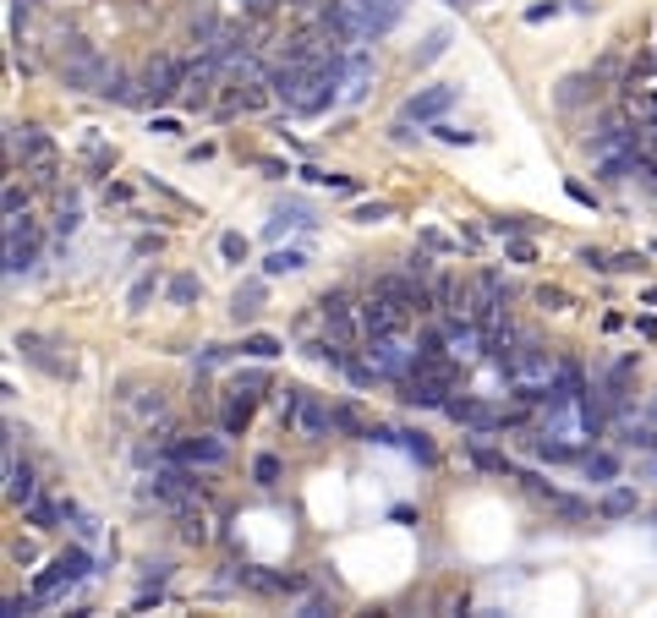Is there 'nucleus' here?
Returning <instances> with one entry per match:
<instances>
[{
	"label": "nucleus",
	"mask_w": 657,
	"mask_h": 618,
	"mask_svg": "<svg viewBox=\"0 0 657 618\" xmlns=\"http://www.w3.org/2000/svg\"><path fill=\"white\" fill-rule=\"evenodd\" d=\"M60 77H66L71 93H104L115 82V66L82 33H71V38H60Z\"/></svg>",
	"instance_id": "f257e3e1"
},
{
	"label": "nucleus",
	"mask_w": 657,
	"mask_h": 618,
	"mask_svg": "<svg viewBox=\"0 0 657 618\" xmlns=\"http://www.w3.org/2000/svg\"><path fill=\"white\" fill-rule=\"evenodd\" d=\"M5 153H22V170L33 175V186H55L60 181V148L38 131V126H5Z\"/></svg>",
	"instance_id": "f03ea898"
},
{
	"label": "nucleus",
	"mask_w": 657,
	"mask_h": 618,
	"mask_svg": "<svg viewBox=\"0 0 657 618\" xmlns=\"http://www.w3.org/2000/svg\"><path fill=\"white\" fill-rule=\"evenodd\" d=\"M362 356L373 361L378 378H395V383H406V378L417 372V351H411L400 334H367V340H362Z\"/></svg>",
	"instance_id": "7ed1b4c3"
},
{
	"label": "nucleus",
	"mask_w": 657,
	"mask_h": 618,
	"mask_svg": "<svg viewBox=\"0 0 657 618\" xmlns=\"http://www.w3.org/2000/svg\"><path fill=\"white\" fill-rule=\"evenodd\" d=\"M88 570H93V559H88L82 548H66V553H55V559H49V570L33 581L38 602H55V597H66V586H77Z\"/></svg>",
	"instance_id": "20e7f679"
},
{
	"label": "nucleus",
	"mask_w": 657,
	"mask_h": 618,
	"mask_svg": "<svg viewBox=\"0 0 657 618\" xmlns=\"http://www.w3.org/2000/svg\"><path fill=\"white\" fill-rule=\"evenodd\" d=\"M356 318H362V340H367V334H406L411 307H400V301L384 296V290H367V296L356 301Z\"/></svg>",
	"instance_id": "39448f33"
},
{
	"label": "nucleus",
	"mask_w": 657,
	"mask_h": 618,
	"mask_svg": "<svg viewBox=\"0 0 657 618\" xmlns=\"http://www.w3.org/2000/svg\"><path fill=\"white\" fill-rule=\"evenodd\" d=\"M455 99H461V88H455V82H433V88H417V93L406 99V110H400V115H406V120H417V126H422V120H444V115L455 110Z\"/></svg>",
	"instance_id": "423d86ee"
},
{
	"label": "nucleus",
	"mask_w": 657,
	"mask_h": 618,
	"mask_svg": "<svg viewBox=\"0 0 657 618\" xmlns=\"http://www.w3.org/2000/svg\"><path fill=\"white\" fill-rule=\"evenodd\" d=\"M318 323H323V329H329V334H334L340 345H345L351 334H362V318H356V301H351L345 290H323V296H318Z\"/></svg>",
	"instance_id": "0eeeda50"
},
{
	"label": "nucleus",
	"mask_w": 657,
	"mask_h": 618,
	"mask_svg": "<svg viewBox=\"0 0 657 618\" xmlns=\"http://www.w3.org/2000/svg\"><path fill=\"white\" fill-rule=\"evenodd\" d=\"M285 427H291L296 438H307V444H318V438H329V433H334V405H323L318 394H302Z\"/></svg>",
	"instance_id": "6e6552de"
},
{
	"label": "nucleus",
	"mask_w": 657,
	"mask_h": 618,
	"mask_svg": "<svg viewBox=\"0 0 657 618\" xmlns=\"http://www.w3.org/2000/svg\"><path fill=\"white\" fill-rule=\"evenodd\" d=\"M186 82V66H175L170 55H154L148 66H143V88H148V104H164V99H175V88Z\"/></svg>",
	"instance_id": "1a4fd4ad"
},
{
	"label": "nucleus",
	"mask_w": 657,
	"mask_h": 618,
	"mask_svg": "<svg viewBox=\"0 0 657 618\" xmlns=\"http://www.w3.org/2000/svg\"><path fill=\"white\" fill-rule=\"evenodd\" d=\"M170 460H186V466H225L230 460V444L225 438H181L175 449H170Z\"/></svg>",
	"instance_id": "9d476101"
},
{
	"label": "nucleus",
	"mask_w": 657,
	"mask_h": 618,
	"mask_svg": "<svg viewBox=\"0 0 657 618\" xmlns=\"http://www.w3.org/2000/svg\"><path fill=\"white\" fill-rule=\"evenodd\" d=\"M356 11H362L367 33H373V38H384V33L406 16V0H356Z\"/></svg>",
	"instance_id": "9b49d317"
},
{
	"label": "nucleus",
	"mask_w": 657,
	"mask_h": 618,
	"mask_svg": "<svg viewBox=\"0 0 657 618\" xmlns=\"http://www.w3.org/2000/svg\"><path fill=\"white\" fill-rule=\"evenodd\" d=\"M5 498H11L16 509H27V504L38 498V482H33L27 466H16V455H5Z\"/></svg>",
	"instance_id": "f8f14e48"
},
{
	"label": "nucleus",
	"mask_w": 657,
	"mask_h": 618,
	"mask_svg": "<svg viewBox=\"0 0 657 618\" xmlns=\"http://www.w3.org/2000/svg\"><path fill=\"white\" fill-rule=\"evenodd\" d=\"M598 82H603L598 71H576V77H565V82H559V93H554V99H559V110H576V104H587V99L598 93Z\"/></svg>",
	"instance_id": "ddd939ff"
},
{
	"label": "nucleus",
	"mask_w": 657,
	"mask_h": 618,
	"mask_svg": "<svg viewBox=\"0 0 657 618\" xmlns=\"http://www.w3.org/2000/svg\"><path fill=\"white\" fill-rule=\"evenodd\" d=\"M175 537H181L186 548H203V542H208V520H203L197 504H181V509H175Z\"/></svg>",
	"instance_id": "4468645a"
},
{
	"label": "nucleus",
	"mask_w": 657,
	"mask_h": 618,
	"mask_svg": "<svg viewBox=\"0 0 657 618\" xmlns=\"http://www.w3.org/2000/svg\"><path fill=\"white\" fill-rule=\"evenodd\" d=\"M307 268V252L302 246H274L263 257V279H280V274H302Z\"/></svg>",
	"instance_id": "2eb2a0df"
},
{
	"label": "nucleus",
	"mask_w": 657,
	"mask_h": 618,
	"mask_svg": "<svg viewBox=\"0 0 657 618\" xmlns=\"http://www.w3.org/2000/svg\"><path fill=\"white\" fill-rule=\"evenodd\" d=\"M554 394H559V400H581V394H587V378H581L576 361H559V367H554Z\"/></svg>",
	"instance_id": "dca6fc26"
},
{
	"label": "nucleus",
	"mask_w": 657,
	"mask_h": 618,
	"mask_svg": "<svg viewBox=\"0 0 657 618\" xmlns=\"http://www.w3.org/2000/svg\"><path fill=\"white\" fill-rule=\"evenodd\" d=\"M581 471H587L592 482H603V487H609V482H620V460H614L609 449H592V455H581Z\"/></svg>",
	"instance_id": "f3484780"
},
{
	"label": "nucleus",
	"mask_w": 657,
	"mask_h": 618,
	"mask_svg": "<svg viewBox=\"0 0 657 618\" xmlns=\"http://www.w3.org/2000/svg\"><path fill=\"white\" fill-rule=\"evenodd\" d=\"M598 515H603V520H631V515H636V493H631V487H609L603 504H598Z\"/></svg>",
	"instance_id": "a211bd4d"
},
{
	"label": "nucleus",
	"mask_w": 657,
	"mask_h": 618,
	"mask_svg": "<svg viewBox=\"0 0 657 618\" xmlns=\"http://www.w3.org/2000/svg\"><path fill=\"white\" fill-rule=\"evenodd\" d=\"M241 356H252V361H274V356H285V345H280L274 334H247V340H241Z\"/></svg>",
	"instance_id": "6ab92c4d"
},
{
	"label": "nucleus",
	"mask_w": 657,
	"mask_h": 618,
	"mask_svg": "<svg viewBox=\"0 0 657 618\" xmlns=\"http://www.w3.org/2000/svg\"><path fill=\"white\" fill-rule=\"evenodd\" d=\"M16 351H27V356H33V361H38L44 372H55V378L66 372V361H55V356L44 351V340H38V334H16Z\"/></svg>",
	"instance_id": "aec40b11"
},
{
	"label": "nucleus",
	"mask_w": 657,
	"mask_h": 618,
	"mask_svg": "<svg viewBox=\"0 0 657 618\" xmlns=\"http://www.w3.org/2000/svg\"><path fill=\"white\" fill-rule=\"evenodd\" d=\"M334 433H345V438H367L373 427H367V416H362L356 405H334Z\"/></svg>",
	"instance_id": "412c9836"
},
{
	"label": "nucleus",
	"mask_w": 657,
	"mask_h": 618,
	"mask_svg": "<svg viewBox=\"0 0 657 618\" xmlns=\"http://www.w3.org/2000/svg\"><path fill=\"white\" fill-rule=\"evenodd\" d=\"M466 455H472V466H477V471H488V477H499V471H510V460H504V455H493V449L482 444V433L472 438V449H466Z\"/></svg>",
	"instance_id": "4be33fe9"
},
{
	"label": "nucleus",
	"mask_w": 657,
	"mask_h": 618,
	"mask_svg": "<svg viewBox=\"0 0 657 618\" xmlns=\"http://www.w3.org/2000/svg\"><path fill=\"white\" fill-rule=\"evenodd\" d=\"M395 444H400V449H406L411 460H422V466H439V449L428 444V433H400Z\"/></svg>",
	"instance_id": "5701e85b"
},
{
	"label": "nucleus",
	"mask_w": 657,
	"mask_h": 618,
	"mask_svg": "<svg viewBox=\"0 0 657 618\" xmlns=\"http://www.w3.org/2000/svg\"><path fill=\"white\" fill-rule=\"evenodd\" d=\"M164 296H170V301H175V307H192V301H197V296H203V285H197V279H192V274H175V279H170V285H164Z\"/></svg>",
	"instance_id": "b1692460"
},
{
	"label": "nucleus",
	"mask_w": 657,
	"mask_h": 618,
	"mask_svg": "<svg viewBox=\"0 0 657 618\" xmlns=\"http://www.w3.org/2000/svg\"><path fill=\"white\" fill-rule=\"evenodd\" d=\"M247 422H252V394H236L225 411V433H247Z\"/></svg>",
	"instance_id": "393cba45"
},
{
	"label": "nucleus",
	"mask_w": 657,
	"mask_h": 618,
	"mask_svg": "<svg viewBox=\"0 0 657 618\" xmlns=\"http://www.w3.org/2000/svg\"><path fill=\"white\" fill-rule=\"evenodd\" d=\"M258 301H263V285H241V290H236V301H230L236 323H241V318H252V312H258Z\"/></svg>",
	"instance_id": "a878e982"
},
{
	"label": "nucleus",
	"mask_w": 657,
	"mask_h": 618,
	"mask_svg": "<svg viewBox=\"0 0 657 618\" xmlns=\"http://www.w3.org/2000/svg\"><path fill=\"white\" fill-rule=\"evenodd\" d=\"M252 482H258V487H274V482H280V455H252Z\"/></svg>",
	"instance_id": "bb28decb"
},
{
	"label": "nucleus",
	"mask_w": 657,
	"mask_h": 618,
	"mask_svg": "<svg viewBox=\"0 0 657 618\" xmlns=\"http://www.w3.org/2000/svg\"><path fill=\"white\" fill-rule=\"evenodd\" d=\"M433 137L450 142V148H472V142H477V131H461V126H450V120H433Z\"/></svg>",
	"instance_id": "cd10ccee"
},
{
	"label": "nucleus",
	"mask_w": 657,
	"mask_h": 618,
	"mask_svg": "<svg viewBox=\"0 0 657 618\" xmlns=\"http://www.w3.org/2000/svg\"><path fill=\"white\" fill-rule=\"evenodd\" d=\"M504 257H510V263H537V241H532V236H510V241H504Z\"/></svg>",
	"instance_id": "c85d7f7f"
},
{
	"label": "nucleus",
	"mask_w": 657,
	"mask_h": 618,
	"mask_svg": "<svg viewBox=\"0 0 657 618\" xmlns=\"http://www.w3.org/2000/svg\"><path fill=\"white\" fill-rule=\"evenodd\" d=\"M154 296H159V279H154V274H143V279L132 285V296H126V307H132V312H143V307H148Z\"/></svg>",
	"instance_id": "c756f323"
},
{
	"label": "nucleus",
	"mask_w": 657,
	"mask_h": 618,
	"mask_svg": "<svg viewBox=\"0 0 657 618\" xmlns=\"http://www.w3.org/2000/svg\"><path fill=\"white\" fill-rule=\"evenodd\" d=\"M488 230H493L499 241H510V236H526V230H532V219H521V214H504V219H493Z\"/></svg>",
	"instance_id": "7c9ffc66"
},
{
	"label": "nucleus",
	"mask_w": 657,
	"mask_h": 618,
	"mask_svg": "<svg viewBox=\"0 0 657 618\" xmlns=\"http://www.w3.org/2000/svg\"><path fill=\"white\" fill-rule=\"evenodd\" d=\"M263 389H269V372H258V367L236 372V394H263Z\"/></svg>",
	"instance_id": "2f4dec72"
},
{
	"label": "nucleus",
	"mask_w": 657,
	"mask_h": 618,
	"mask_svg": "<svg viewBox=\"0 0 657 618\" xmlns=\"http://www.w3.org/2000/svg\"><path fill=\"white\" fill-rule=\"evenodd\" d=\"M0 203H5V219H16V214H27V192H22L16 181H5V197H0Z\"/></svg>",
	"instance_id": "473e14b6"
},
{
	"label": "nucleus",
	"mask_w": 657,
	"mask_h": 618,
	"mask_svg": "<svg viewBox=\"0 0 657 618\" xmlns=\"http://www.w3.org/2000/svg\"><path fill=\"white\" fill-rule=\"evenodd\" d=\"M219 252H225L230 263H247V236H236V230H230V236H219Z\"/></svg>",
	"instance_id": "72a5a7b5"
},
{
	"label": "nucleus",
	"mask_w": 657,
	"mask_h": 618,
	"mask_svg": "<svg viewBox=\"0 0 657 618\" xmlns=\"http://www.w3.org/2000/svg\"><path fill=\"white\" fill-rule=\"evenodd\" d=\"M565 301H570V296H565L559 285H537V307H548V312H559Z\"/></svg>",
	"instance_id": "f704fd0d"
},
{
	"label": "nucleus",
	"mask_w": 657,
	"mask_h": 618,
	"mask_svg": "<svg viewBox=\"0 0 657 618\" xmlns=\"http://www.w3.org/2000/svg\"><path fill=\"white\" fill-rule=\"evenodd\" d=\"M296 400H302V389H274V411H280V422H291Z\"/></svg>",
	"instance_id": "c9c22d12"
},
{
	"label": "nucleus",
	"mask_w": 657,
	"mask_h": 618,
	"mask_svg": "<svg viewBox=\"0 0 657 618\" xmlns=\"http://www.w3.org/2000/svg\"><path fill=\"white\" fill-rule=\"evenodd\" d=\"M565 197H570V203H581V208H598V192H592V186H581V181H570V186H565Z\"/></svg>",
	"instance_id": "e433bc0d"
},
{
	"label": "nucleus",
	"mask_w": 657,
	"mask_h": 618,
	"mask_svg": "<svg viewBox=\"0 0 657 618\" xmlns=\"http://www.w3.org/2000/svg\"><path fill=\"white\" fill-rule=\"evenodd\" d=\"M351 219H356V225H378V219H389V208H384V203H362Z\"/></svg>",
	"instance_id": "4c0bfd02"
},
{
	"label": "nucleus",
	"mask_w": 657,
	"mask_h": 618,
	"mask_svg": "<svg viewBox=\"0 0 657 618\" xmlns=\"http://www.w3.org/2000/svg\"><path fill=\"white\" fill-rule=\"evenodd\" d=\"M71 230H77V208L60 203V214H55V236H71Z\"/></svg>",
	"instance_id": "58836bf2"
},
{
	"label": "nucleus",
	"mask_w": 657,
	"mask_h": 618,
	"mask_svg": "<svg viewBox=\"0 0 657 618\" xmlns=\"http://www.w3.org/2000/svg\"><path fill=\"white\" fill-rule=\"evenodd\" d=\"M422 241H428L433 252H455V246H461V241H455V236H444V230H422Z\"/></svg>",
	"instance_id": "ea45409f"
},
{
	"label": "nucleus",
	"mask_w": 657,
	"mask_h": 618,
	"mask_svg": "<svg viewBox=\"0 0 657 618\" xmlns=\"http://www.w3.org/2000/svg\"><path fill=\"white\" fill-rule=\"evenodd\" d=\"M406 274L428 279V274H433V257H428V252H411V257H406Z\"/></svg>",
	"instance_id": "a19ab883"
},
{
	"label": "nucleus",
	"mask_w": 657,
	"mask_h": 618,
	"mask_svg": "<svg viewBox=\"0 0 657 618\" xmlns=\"http://www.w3.org/2000/svg\"><path fill=\"white\" fill-rule=\"evenodd\" d=\"M641 263H647V257H641V252H620V257H614V274H636V268H641Z\"/></svg>",
	"instance_id": "79ce46f5"
},
{
	"label": "nucleus",
	"mask_w": 657,
	"mask_h": 618,
	"mask_svg": "<svg viewBox=\"0 0 657 618\" xmlns=\"http://www.w3.org/2000/svg\"><path fill=\"white\" fill-rule=\"evenodd\" d=\"M581 263H587V268H598V274H603V268H614V257H603V252H592V246H581Z\"/></svg>",
	"instance_id": "37998d69"
},
{
	"label": "nucleus",
	"mask_w": 657,
	"mask_h": 618,
	"mask_svg": "<svg viewBox=\"0 0 657 618\" xmlns=\"http://www.w3.org/2000/svg\"><path fill=\"white\" fill-rule=\"evenodd\" d=\"M334 613V602H323V597H307V608H302V618H323Z\"/></svg>",
	"instance_id": "c03bdc74"
},
{
	"label": "nucleus",
	"mask_w": 657,
	"mask_h": 618,
	"mask_svg": "<svg viewBox=\"0 0 657 618\" xmlns=\"http://www.w3.org/2000/svg\"><path fill=\"white\" fill-rule=\"evenodd\" d=\"M219 361H225V351H219V345H203V351H197V367H219Z\"/></svg>",
	"instance_id": "a18cd8bd"
},
{
	"label": "nucleus",
	"mask_w": 657,
	"mask_h": 618,
	"mask_svg": "<svg viewBox=\"0 0 657 618\" xmlns=\"http://www.w3.org/2000/svg\"><path fill=\"white\" fill-rule=\"evenodd\" d=\"M148 131H154V137H175V131H181V126H175V120H170V115H159V120H154V126H148Z\"/></svg>",
	"instance_id": "49530a36"
},
{
	"label": "nucleus",
	"mask_w": 657,
	"mask_h": 618,
	"mask_svg": "<svg viewBox=\"0 0 657 618\" xmlns=\"http://www.w3.org/2000/svg\"><path fill=\"white\" fill-rule=\"evenodd\" d=\"M11 559H16V564H33V542H11Z\"/></svg>",
	"instance_id": "de8ad7c7"
},
{
	"label": "nucleus",
	"mask_w": 657,
	"mask_h": 618,
	"mask_svg": "<svg viewBox=\"0 0 657 618\" xmlns=\"http://www.w3.org/2000/svg\"><path fill=\"white\" fill-rule=\"evenodd\" d=\"M285 5H318V0H285Z\"/></svg>",
	"instance_id": "09e8293b"
},
{
	"label": "nucleus",
	"mask_w": 657,
	"mask_h": 618,
	"mask_svg": "<svg viewBox=\"0 0 657 618\" xmlns=\"http://www.w3.org/2000/svg\"><path fill=\"white\" fill-rule=\"evenodd\" d=\"M652 416H657V400H652Z\"/></svg>",
	"instance_id": "8fccbe9b"
}]
</instances>
